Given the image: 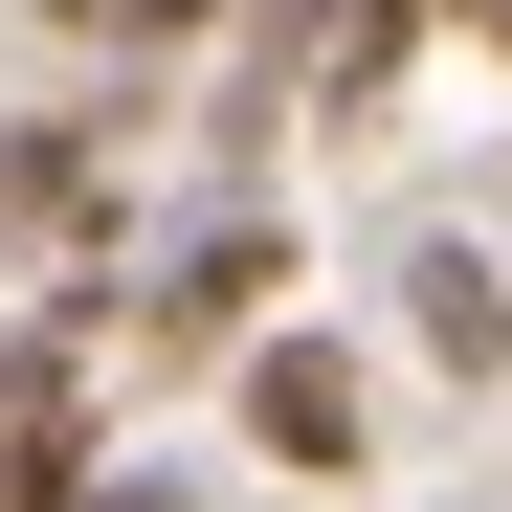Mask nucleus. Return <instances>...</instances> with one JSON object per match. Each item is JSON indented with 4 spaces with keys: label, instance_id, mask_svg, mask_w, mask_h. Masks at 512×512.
<instances>
[{
    "label": "nucleus",
    "instance_id": "f257e3e1",
    "mask_svg": "<svg viewBox=\"0 0 512 512\" xmlns=\"http://www.w3.org/2000/svg\"><path fill=\"white\" fill-rule=\"evenodd\" d=\"M223 401H245V446L312 468V490H334V468H379V379H357V334H245V379H223Z\"/></svg>",
    "mask_w": 512,
    "mask_h": 512
},
{
    "label": "nucleus",
    "instance_id": "f03ea898",
    "mask_svg": "<svg viewBox=\"0 0 512 512\" xmlns=\"http://www.w3.org/2000/svg\"><path fill=\"white\" fill-rule=\"evenodd\" d=\"M268 290H290V223H268V201H223L179 268H156V334H179V357H245V334H268Z\"/></svg>",
    "mask_w": 512,
    "mask_h": 512
},
{
    "label": "nucleus",
    "instance_id": "7ed1b4c3",
    "mask_svg": "<svg viewBox=\"0 0 512 512\" xmlns=\"http://www.w3.org/2000/svg\"><path fill=\"white\" fill-rule=\"evenodd\" d=\"M401 334H423L446 379H490V357H512V290H490V245H446V223H423V245H401Z\"/></svg>",
    "mask_w": 512,
    "mask_h": 512
},
{
    "label": "nucleus",
    "instance_id": "20e7f679",
    "mask_svg": "<svg viewBox=\"0 0 512 512\" xmlns=\"http://www.w3.org/2000/svg\"><path fill=\"white\" fill-rule=\"evenodd\" d=\"M67 512H201L179 468H90V490H67Z\"/></svg>",
    "mask_w": 512,
    "mask_h": 512
},
{
    "label": "nucleus",
    "instance_id": "39448f33",
    "mask_svg": "<svg viewBox=\"0 0 512 512\" xmlns=\"http://www.w3.org/2000/svg\"><path fill=\"white\" fill-rule=\"evenodd\" d=\"M490 45H512V0H490Z\"/></svg>",
    "mask_w": 512,
    "mask_h": 512
}]
</instances>
